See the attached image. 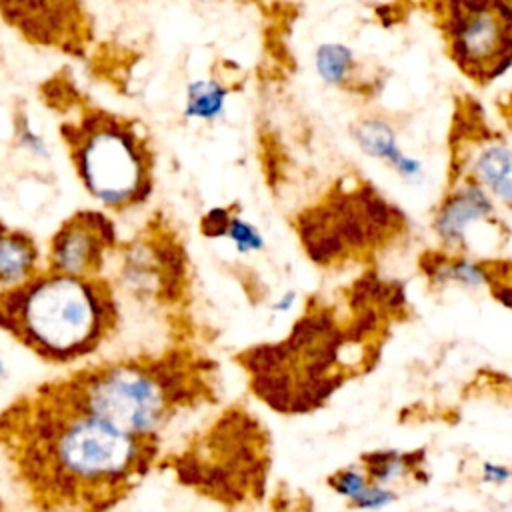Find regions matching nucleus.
Listing matches in <instances>:
<instances>
[{"mask_svg": "<svg viewBox=\"0 0 512 512\" xmlns=\"http://www.w3.org/2000/svg\"><path fill=\"white\" fill-rule=\"evenodd\" d=\"M344 332L326 308L304 314L282 342L246 350L240 360L252 392L270 408L302 414L318 408L344 382Z\"/></svg>", "mask_w": 512, "mask_h": 512, "instance_id": "nucleus-4", "label": "nucleus"}, {"mask_svg": "<svg viewBox=\"0 0 512 512\" xmlns=\"http://www.w3.org/2000/svg\"><path fill=\"white\" fill-rule=\"evenodd\" d=\"M232 206H214L200 220V232L206 238H224L228 222L232 218Z\"/></svg>", "mask_w": 512, "mask_h": 512, "instance_id": "nucleus-22", "label": "nucleus"}, {"mask_svg": "<svg viewBox=\"0 0 512 512\" xmlns=\"http://www.w3.org/2000/svg\"><path fill=\"white\" fill-rule=\"evenodd\" d=\"M400 226L402 214L370 186L336 192L298 220L302 244L318 264H332L382 244Z\"/></svg>", "mask_w": 512, "mask_h": 512, "instance_id": "nucleus-7", "label": "nucleus"}, {"mask_svg": "<svg viewBox=\"0 0 512 512\" xmlns=\"http://www.w3.org/2000/svg\"><path fill=\"white\" fill-rule=\"evenodd\" d=\"M112 284L42 268L30 280L0 290V330L50 364L92 356L118 328Z\"/></svg>", "mask_w": 512, "mask_h": 512, "instance_id": "nucleus-2", "label": "nucleus"}, {"mask_svg": "<svg viewBox=\"0 0 512 512\" xmlns=\"http://www.w3.org/2000/svg\"><path fill=\"white\" fill-rule=\"evenodd\" d=\"M178 256L172 250H164L152 238L148 240H134L126 246L122 258V276L126 284L136 292L144 294H158L166 290L168 282H174L170 270H178L176 264Z\"/></svg>", "mask_w": 512, "mask_h": 512, "instance_id": "nucleus-11", "label": "nucleus"}, {"mask_svg": "<svg viewBox=\"0 0 512 512\" xmlns=\"http://www.w3.org/2000/svg\"><path fill=\"white\" fill-rule=\"evenodd\" d=\"M4 374H6V366H4V362L0 358V376H4Z\"/></svg>", "mask_w": 512, "mask_h": 512, "instance_id": "nucleus-26", "label": "nucleus"}, {"mask_svg": "<svg viewBox=\"0 0 512 512\" xmlns=\"http://www.w3.org/2000/svg\"><path fill=\"white\" fill-rule=\"evenodd\" d=\"M232 88L218 78H198L186 84L184 90V118L198 122H212L226 110Z\"/></svg>", "mask_w": 512, "mask_h": 512, "instance_id": "nucleus-16", "label": "nucleus"}, {"mask_svg": "<svg viewBox=\"0 0 512 512\" xmlns=\"http://www.w3.org/2000/svg\"><path fill=\"white\" fill-rule=\"evenodd\" d=\"M296 300H298V294L294 292V290H288V292H284L274 304H272V310L274 312H288L294 304H296Z\"/></svg>", "mask_w": 512, "mask_h": 512, "instance_id": "nucleus-25", "label": "nucleus"}, {"mask_svg": "<svg viewBox=\"0 0 512 512\" xmlns=\"http://www.w3.org/2000/svg\"><path fill=\"white\" fill-rule=\"evenodd\" d=\"M40 258V248L28 232L0 220V288L30 280L42 270Z\"/></svg>", "mask_w": 512, "mask_h": 512, "instance_id": "nucleus-12", "label": "nucleus"}, {"mask_svg": "<svg viewBox=\"0 0 512 512\" xmlns=\"http://www.w3.org/2000/svg\"><path fill=\"white\" fill-rule=\"evenodd\" d=\"M424 274L434 284H462V286H484L494 282L496 270L490 264L474 262L466 256L450 254H426L422 258Z\"/></svg>", "mask_w": 512, "mask_h": 512, "instance_id": "nucleus-15", "label": "nucleus"}, {"mask_svg": "<svg viewBox=\"0 0 512 512\" xmlns=\"http://www.w3.org/2000/svg\"><path fill=\"white\" fill-rule=\"evenodd\" d=\"M474 178L492 198L512 208V148L506 144H486L472 160Z\"/></svg>", "mask_w": 512, "mask_h": 512, "instance_id": "nucleus-14", "label": "nucleus"}, {"mask_svg": "<svg viewBox=\"0 0 512 512\" xmlns=\"http://www.w3.org/2000/svg\"><path fill=\"white\" fill-rule=\"evenodd\" d=\"M0 442L42 508L102 510L152 468L156 438H140L84 412L52 382L0 414Z\"/></svg>", "mask_w": 512, "mask_h": 512, "instance_id": "nucleus-1", "label": "nucleus"}, {"mask_svg": "<svg viewBox=\"0 0 512 512\" xmlns=\"http://www.w3.org/2000/svg\"><path fill=\"white\" fill-rule=\"evenodd\" d=\"M14 132H16V140L18 144L28 150L30 154L38 156V158H50V150L46 140L42 138V134H38L34 130V126L30 124L28 116L24 112H18L14 118Z\"/></svg>", "mask_w": 512, "mask_h": 512, "instance_id": "nucleus-21", "label": "nucleus"}, {"mask_svg": "<svg viewBox=\"0 0 512 512\" xmlns=\"http://www.w3.org/2000/svg\"><path fill=\"white\" fill-rule=\"evenodd\" d=\"M224 238H228L234 244V248L242 254H254L266 246L262 232L252 222L244 220L236 210L228 222Z\"/></svg>", "mask_w": 512, "mask_h": 512, "instance_id": "nucleus-19", "label": "nucleus"}, {"mask_svg": "<svg viewBox=\"0 0 512 512\" xmlns=\"http://www.w3.org/2000/svg\"><path fill=\"white\" fill-rule=\"evenodd\" d=\"M116 244V226L102 210H78L52 234L46 268L74 276H96Z\"/></svg>", "mask_w": 512, "mask_h": 512, "instance_id": "nucleus-9", "label": "nucleus"}, {"mask_svg": "<svg viewBox=\"0 0 512 512\" xmlns=\"http://www.w3.org/2000/svg\"><path fill=\"white\" fill-rule=\"evenodd\" d=\"M492 196L470 176L446 194L434 216V232L446 248H460L466 244V232L476 224L492 216Z\"/></svg>", "mask_w": 512, "mask_h": 512, "instance_id": "nucleus-10", "label": "nucleus"}, {"mask_svg": "<svg viewBox=\"0 0 512 512\" xmlns=\"http://www.w3.org/2000/svg\"><path fill=\"white\" fill-rule=\"evenodd\" d=\"M314 66L318 76L332 86L344 84L354 68V56L344 44L326 42L316 48L314 54Z\"/></svg>", "mask_w": 512, "mask_h": 512, "instance_id": "nucleus-18", "label": "nucleus"}, {"mask_svg": "<svg viewBox=\"0 0 512 512\" xmlns=\"http://www.w3.org/2000/svg\"><path fill=\"white\" fill-rule=\"evenodd\" d=\"M84 412L140 438H156L186 406L208 394L200 360L186 352L140 356L80 368L52 382Z\"/></svg>", "mask_w": 512, "mask_h": 512, "instance_id": "nucleus-3", "label": "nucleus"}, {"mask_svg": "<svg viewBox=\"0 0 512 512\" xmlns=\"http://www.w3.org/2000/svg\"><path fill=\"white\" fill-rule=\"evenodd\" d=\"M70 162L84 190L110 210L140 206L154 188V156L136 122L88 108L62 124Z\"/></svg>", "mask_w": 512, "mask_h": 512, "instance_id": "nucleus-5", "label": "nucleus"}, {"mask_svg": "<svg viewBox=\"0 0 512 512\" xmlns=\"http://www.w3.org/2000/svg\"><path fill=\"white\" fill-rule=\"evenodd\" d=\"M510 476H512V470L502 464L484 462L482 466V480L488 484H504L506 480H510Z\"/></svg>", "mask_w": 512, "mask_h": 512, "instance_id": "nucleus-24", "label": "nucleus"}, {"mask_svg": "<svg viewBox=\"0 0 512 512\" xmlns=\"http://www.w3.org/2000/svg\"><path fill=\"white\" fill-rule=\"evenodd\" d=\"M358 146L372 158L388 162L402 178L416 180L422 176V164L416 158L406 156L396 144V132L392 126L378 118H368L352 128Z\"/></svg>", "mask_w": 512, "mask_h": 512, "instance_id": "nucleus-13", "label": "nucleus"}, {"mask_svg": "<svg viewBox=\"0 0 512 512\" xmlns=\"http://www.w3.org/2000/svg\"><path fill=\"white\" fill-rule=\"evenodd\" d=\"M394 500H396V492H392L384 484L370 480V484L350 504L356 508H384Z\"/></svg>", "mask_w": 512, "mask_h": 512, "instance_id": "nucleus-23", "label": "nucleus"}, {"mask_svg": "<svg viewBox=\"0 0 512 512\" xmlns=\"http://www.w3.org/2000/svg\"><path fill=\"white\" fill-rule=\"evenodd\" d=\"M0 18L28 44L82 56L94 20L82 0H0Z\"/></svg>", "mask_w": 512, "mask_h": 512, "instance_id": "nucleus-8", "label": "nucleus"}, {"mask_svg": "<svg viewBox=\"0 0 512 512\" xmlns=\"http://www.w3.org/2000/svg\"><path fill=\"white\" fill-rule=\"evenodd\" d=\"M450 60L476 84L512 68V0H426Z\"/></svg>", "mask_w": 512, "mask_h": 512, "instance_id": "nucleus-6", "label": "nucleus"}, {"mask_svg": "<svg viewBox=\"0 0 512 512\" xmlns=\"http://www.w3.org/2000/svg\"><path fill=\"white\" fill-rule=\"evenodd\" d=\"M424 452H400V450H374L362 456V468L368 478L378 484H388L394 478L406 474H420Z\"/></svg>", "mask_w": 512, "mask_h": 512, "instance_id": "nucleus-17", "label": "nucleus"}, {"mask_svg": "<svg viewBox=\"0 0 512 512\" xmlns=\"http://www.w3.org/2000/svg\"><path fill=\"white\" fill-rule=\"evenodd\" d=\"M368 484H370V478H368L366 470H364V468H358V466H352V464L346 466V468H340V470H336L334 474L328 476V486H330L336 494L348 498L350 502H352Z\"/></svg>", "mask_w": 512, "mask_h": 512, "instance_id": "nucleus-20", "label": "nucleus"}]
</instances>
